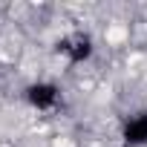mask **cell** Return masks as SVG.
<instances>
[{"label": "cell", "mask_w": 147, "mask_h": 147, "mask_svg": "<svg viewBox=\"0 0 147 147\" xmlns=\"http://www.w3.org/2000/svg\"><path fill=\"white\" fill-rule=\"evenodd\" d=\"M127 38H130V29L121 26V23H110L107 32H104V40H107L110 46H118V43H124Z\"/></svg>", "instance_id": "cell-1"}]
</instances>
